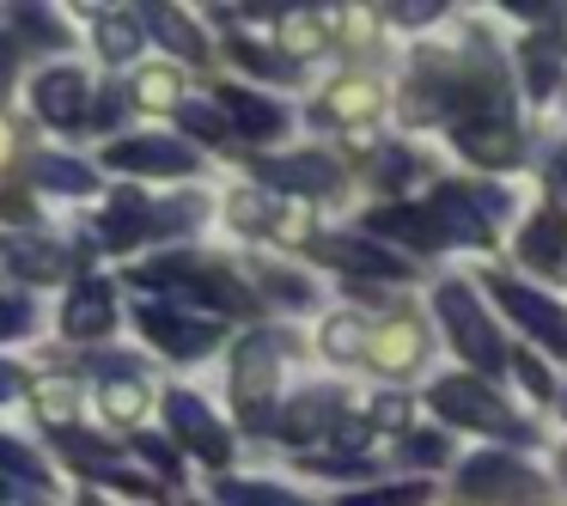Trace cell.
I'll return each instance as SVG.
<instances>
[{
  "label": "cell",
  "mask_w": 567,
  "mask_h": 506,
  "mask_svg": "<svg viewBox=\"0 0 567 506\" xmlns=\"http://www.w3.org/2000/svg\"><path fill=\"white\" fill-rule=\"evenodd\" d=\"M433 409L445 421H457V427H482V433H501V440H530L525 421L513 409H501V396L476 379H440L433 384Z\"/></svg>",
  "instance_id": "6da1fadb"
},
{
  "label": "cell",
  "mask_w": 567,
  "mask_h": 506,
  "mask_svg": "<svg viewBox=\"0 0 567 506\" xmlns=\"http://www.w3.org/2000/svg\"><path fill=\"white\" fill-rule=\"evenodd\" d=\"M440 318H445V330H452L457 354H464L470 366H488V372H501V366H506L501 335H494L488 311L476 306V293H470L464 281H445V287H440Z\"/></svg>",
  "instance_id": "7a4b0ae2"
},
{
  "label": "cell",
  "mask_w": 567,
  "mask_h": 506,
  "mask_svg": "<svg viewBox=\"0 0 567 506\" xmlns=\"http://www.w3.org/2000/svg\"><path fill=\"white\" fill-rule=\"evenodd\" d=\"M269 396H275V354L269 335H250L245 348L233 354V403L245 415V427H269Z\"/></svg>",
  "instance_id": "3957f363"
},
{
  "label": "cell",
  "mask_w": 567,
  "mask_h": 506,
  "mask_svg": "<svg viewBox=\"0 0 567 506\" xmlns=\"http://www.w3.org/2000/svg\"><path fill=\"white\" fill-rule=\"evenodd\" d=\"M464 494L470 500H494V506H530L537 500V476H530L525 464H513V457L488 452L476 457V464H464Z\"/></svg>",
  "instance_id": "277c9868"
},
{
  "label": "cell",
  "mask_w": 567,
  "mask_h": 506,
  "mask_svg": "<svg viewBox=\"0 0 567 506\" xmlns=\"http://www.w3.org/2000/svg\"><path fill=\"white\" fill-rule=\"evenodd\" d=\"M116 172H141V177H189L196 172V153L172 135H128L111 147Z\"/></svg>",
  "instance_id": "5b68a950"
},
{
  "label": "cell",
  "mask_w": 567,
  "mask_h": 506,
  "mask_svg": "<svg viewBox=\"0 0 567 506\" xmlns=\"http://www.w3.org/2000/svg\"><path fill=\"white\" fill-rule=\"evenodd\" d=\"M165 421H172L177 440H184L196 457H208V464H226V457H233V440H226V427L202 409V396L172 391V396H165Z\"/></svg>",
  "instance_id": "8992f818"
},
{
  "label": "cell",
  "mask_w": 567,
  "mask_h": 506,
  "mask_svg": "<svg viewBox=\"0 0 567 506\" xmlns=\"http://www.w3.org/2000/svg\"><path fill=\"white\" fill-rule=\"evenodd\" d=\"M135 318H141V330H147L165 354H177V360H202L214 342H220V323L184 318V311H165V306H141Z\"/></svg>",
  "instance_id": "52a82bcc"
},
{
  "label": "cell",
  "mask_w": 567,
  "mask_h": 506,
  "mask_svg": "<svg viewBox=\"0 0 567 506\" xmlns=\"http://www.w3.org/2000/svg\"><path fill=\"white\" fill-rule=\"evenodd\" d=\"M488 293L501 299V306L513 311V318L525 323L537 342H549L555 354H567V318H561V306H549L543 293H530V287H518V281H501V275L488 281Z\"/></svg>",
  "instance_id": "ba28073f"
},
{
  "label": "cell",
  "mask_w": 567,
  "mask_h": 506,
  "mask_svg": "<svg viewBox=\"0 0 567 506\" xmlns=\"http://www.w3.org/2000/svg\"><path fill=\"white\" fill-rule=\"evenodd\" d=\"M31 99H38L43 123H55V128H74L80 116H86V80H80L74 68H50V74H38V86H31Z\"/></svg>",
  "instance_id": "9c48e42d"
},
{
  "label": "cell",
  "mask_w": 567,
  "mask_h": 506,
  "mask_svg": "<svg viewBox=\"0 0 567 506\" xmlns=\"http://www.w3.org/2000/svg\"><path fill=\"white\" fill-rule=\"evenodd\" d=\"M257 177H269V184H281V189H306V196H323V189L342 184V172H336L330 159H318V153H299V159H257Z\"/></svg>",
  "instance_id": "30bf717a"
},
{
  "label": "cell",
  "mask_w": 567,
  "mask_h": 506,
  "mask_svg": "<svg viewBox=\"0 0 567 506\" xmlns=\"http://www.w3.org/2000/svg\"><path fill=\"white\" fill-rule=\"evenodd\" d=\"M427 214H433V226H440V238H470V245H488V214H482L476 196H464V189H440Z\"/></svg>",
  "instance_id": "8fae6325"
},
{
  "label": "cell",
  "mask_w": 567,
  "mask_h": 506,
  "mask_svg": "<svg viewBox=\"0 0 567 506\" xmlns=\"http://www.w3.org/2000/svg\"><path fill=\"white\" fill-rule=\"evenodd\" d=\"M111 323H116L111 287H104V281H80V287H74V299H68V311H62V330L86 342V335H104Z\"/></svg>",
  "instance_id": "7c38bea8"
},
{
  "label": "cell",
  "mask_w": 567,
  "mask_h": 506,
  "mask_svg": "<svg viewBox=\"0 0 567 506\" xmlns=\"http://www.w3.org/2000/svg\"><path fill=\"white\" fill-rule=\"evenodd\" d=\"M220 104L233 111V123L245 128L250 141H275L287 128V111L275 99H257V92H245V86H220Z\"/></svg>",
  "instance_id": "4fadbf2b"
},
{
  "label": "cell",
  "mask_w": 567,
  "mask_h": 506,
  "mask_svg": "<svg viewBox=\"0 0 567 506\" xmlns=\"http://www.w3.org/2000/svg\"><path fill=\"white\" fill-rule=\"evenodd\" d=\"M318 257L336 262V269H354V275H391V281H403V275H409V262L384 257V250L360 245V238H318Z\"/></svg>",
  "instance_id": "5bb4252c"
},
{
  "label": "cell",
  "mask_w": 567,
  "mask_h": 506,
  "mask_svg": "<svg viewBox=\"0 0 567 506\" xmlns=\"http://www.w3.org/2000/svg\"><path fill=\"white\" fill-rule=\"evenodd\" d=\"M457 147L482 165H513L518 159V135L506 123H464L457 128Z\"/></svg>",
  "instance_id": "9a60e30c"
},
{
  "label": "cell",
  "mask_w": 567,
  "mask_h": 506,
  "mask_svg": "<svg viewBox=\"0 0 567 506\" xmlns=\"http://www.w3.org/2000/svg\"><path fill=\"white\" fill-rule=\"evenodd\" d=\"M372 233H391V238H403V245H421V250L445 245L427 208H379V214H372Z\"/></svg>",
  "instance_id": "2e32d148"
},
{
  "label": "cell",
  "mask_w": 567,
  "mask_h": 506,
  "mask_svg": "<svg viewBox=\"0 0 567 506\" xmlns=\"http://www.w3.org/2000/svg\"><path fill=\"white\" fill-rule=\"evenodd\" d=\"M31 177H38L43 189H68V196H92V189H99V172H92V165L55 159V153H43V159H31Z\"/></svg>",
  "instance_id": "e0dca14e"
},
{
  "label": "cell",
  "mask_w": 567,
  "mask_h": 506,
  "mask_svg": "<svg viewBox=\"0 0 567 506\" xmlns=\"http://www.w3.org/2000/svg\"><path fill=\"white\" fill-rule=\"evenodd\" d=\"M518 257H525L530 269H543V275H567V250H561V233H555V220L525 226V238H518Z\"/></svg>",
  "instance_id": "ac0fdd59"
},
{
  "label": "cell",
  "mask_w": 567,
  "mask_h": 506,
  "mask_svg": "<svg viewBox=\"0 0 567 506\" xmlns=\"http://www.w3.org/2000/svg\"><path fill=\"white\" fill-rule=\"evenodd\" d=\"M141 233H153V202H141V196H116V202H111V214H104V238H111V245H135Z\"/></svg>",
  "instance_id": "d6986e66"
},
{
  "label": "cell",
  "mask_w": 567,
  "mask_h": 506,
  "mask_svg": "<svg viewBox=\"0 0 567 506\" xmlns=\"http://www.w3.org/2000/svg\"><path fill=\"white\" fill-rule=\"evenodd\" d=\"M372 360H379L384 372H409L421 360V330L415 323H396V330H384L379 342H372Z\"/></svg>",
  "instance_id": "ffe728a7"
},
{
  "label": "cell",
  "mask_w": 567,
  "mask_h": 506,
  "mask_svg": "<svg viewBox=\"0 0 567 506\" xmlns=\"http://www.w3.org/2000/svg\"><path fill=\"white\" fill-rule=\"evenodd\" d=\"M330 421H336V396H299L281 415V433L287 440H311V433H323Z\"/></svg>",
  "instance_id": "44dd1931"
},
{
  "label": "cell",
  "mask_w": 567,
  "mask_h": 506,
  "mask_svg": "<svg viewBox=\"0 0 567 506\" xmlns=\"http://www.w3.org/2000/svg\"><path fill=\"white\" fill-rule=\"evenodd\" d=\"M147 25H153V38L165 43V50H177L184 62H202V38L184 25V19L172 13V7H147Z\"/></svg>",
  "instance_id": "7402d4cb"
},
{
  "label": "cell",
  "mask_w": 567,
  "mask_h": 506,
  "mask_svg": "<svg viewBox=\"0 0 567 506\" xmlns=\"http://www.w3.org/2000/svg\"><path fill=\"white\" fill-rule=\"evenodd\" d=\"M99 50L111 55V62H128V55L141 50V25H135V19L104 13V19H99Z\"/></svg>",
  "instance_id": "603a6c76"
},
{
  "label": "cell",
  "mask_w": 567,
  "mask_h": 506,
  "mask_svg": "<svg viewBox=\"0 0 567 506\" xmlns=\"http://www.w3.org/2000/svg\"><path fill=\"white\" fill-rule=\"evenodd\" d=\"M13 269H19V275H31V281H62V275H68V250H55V245H31V250H19V257H13Z\"/></svg>",
  "instance_id": "cb8c5ba5"
},
{
  "label": "cell",
  "mask_w": 567,
  "mask_h": 506,
  "mask_svg": "<svg viewBox=\"0 0 567 506\" xmlns=\"http://www.w3.org/2000/svg\"><path fill=\"white\" fill-rule=\"evenodd\" d=\"M421 500H427V488H421V482H391V488L348 494V500H336V506H421Z\"/></svg>",
  "instance_id": "d4e9b609"
},
{
  "label": "cell",
  "mask_w": 567,
  "mask_h": 506,
  "mask_svg": "<svg viewBox=\"0 0 567 506\" xmlns=\"http://www.w3.org/2000/svg\"><path fill=\"white\" fill-rule=\"evenodd\" d=\"M104 409H111L116 421H135L141 409H147V391H141L135 372H128V379H111V384H104Z\"/></svg>",
  "instance_id": "484cf974"
},
{
  "label": "cell",
  "mask_w": 567,
  "mask_h": 506,
  "mask_svg": "<svg viewBox=\"0 0 567 506\" xmlns=\"http://www.w3.org/2000/svg\"><path fill=\"white\" fill-rule=\"evenodd\" d=\"M372 104H379V92H372L367 80H348V86H336V92H330L323 116H367Z\"/></svg>",
  "instance_id": "4316f807"
},
{
  "label": "cell",
  "mask_w": 567,
  "mask_h": 506,
  "mask_svg": "<svg viewBox=\"0 0 567 506\" xmlns=\"http://www.w3.org/2000/svg\"><path fill=\"white\" fill-rule=\"evenodd\" d=\"M220 500H233V506H299L287 488H262V482H226Z\"/></svg>",
  "instance_id": "83f0119b"
},
{
  "label": "cell",
  "mask_w": 567,
  "mask_h": 506,
  "mask_svg": "<svg viewBox=\"0 0 567 506\" xmlns=\"http://www.w3.org/2000/svg\"><path fill=\"white\" fill-rule=\"evenodd\" d=\"M0 469H13V476L38 482V488H43V482H50V469H43L38 457L25 452V445H13V440H0Z\"/></svg>",
  "instance_id": "f1b7e54d"
},
{
  "label": "cell",
  "mask_w": 567,
  "mask_h": 506,
  "mask_svg": "<svg viewBox=\"0 0 567 506\" xmlns=\"http://www.w3.org/2000/svg\"><path fill=\"white\" fill-rule=\"evenodd\" d=\"M238 62H245L250 74H275V80H293V74H299V62H281V55L250 50V43H238Z\"/></svg>",
  "instance_id": "f546056e"
},
{
  "label": "cell",
  "mask_w": 567,
  "mask_h": 506,
  "mask_svg": "<svg viewBox=\"0 0 567 506\" xmlns=\"http://www.w3.org/2000/svg\"><path fill=\"white\" fill-rule=\"evenodd\" d=\"M38 396H43V415H50V421H55V427H62V433H68V421H74V391H68V384H62V379H50V384H43V391H38Z\"/></svg>",
  "instance_id": "4dcf8cb0"
},
{
  "label": "cell",
  "mask_w": 567,
  "mask_h": 506,
  "mask_svg": "<svg viewBox=\"0 0 567 506\" xmlns=\"http://www.w3.org/2000/svg\"><path fill=\"white\" fill-rule=\"evenodd\" d=\"M177 123H184L189 135H202V141H220V128H226L208 104H177Z\"/></svg>",
  "instance_id": "1f68e13d"
},
{
  "label": "cell",
  "mask_w": 567,
  "mask_h": 506,
  "mask_svg": "<svg viewBox=\"0 0 567 506\" xmlns=\"http://www.w3.org/2000/svg\"><path fill=\"white\" fill-rule=\"evenodd\" d=\"M31 330V299H0V342Z\"/></svg>",
  "instance_id": "d6a6232c"
},
{
  "label": "cell",
  "mask_w": 567,
  "mask_h": 506,
  "mask_svg": "<svg viewBox=\"0 0 567 506\" xmlns=\"http://www.w3.org/2000/svg\"><path fill=\"white\" fill-rule=\"evenodd\" d=\"M323 348H330V354H336V360H348V354H354V348H360V323H348V318H336V323H330V330H323Z\"/></svg>",
  "instance_id": "836d02e7"
},
{
  "label": "cell",
  "mask_w": 567,
  "mask_h": 506,
  "mask_svg": "<svg viewBox=\"0 0 567 506\" xmlns=\"http://www.w3.org/2000/svg\"><path fill=\"white\" fill-rule=\"evenodd\" d=\"M19 31H31L38 43H62V25H50V19H43V7H25V13H19Z\"/></svg>",
  "instance_id": "e575fe53"
},
{
  "label": "cell",
  "mask_w": 567,
  "mask_h": 506,
  "mask_svg": "<svg viewBox=\"0 0 567 506\" xmlns=\"http://www.w3.org/2000/svg\"><path fill=\"white\" fill-rule=\"evenodd\" d=\"M409 457H415V464H445V440L440 433H415V440H409Z\"/></svg>",
  "instance_id": "d590c367"
},
{
  "label": "cell",
  "mask_w": 567,
  "mask_h": 506,
  "mask_svg": "<svg viewBox=\"0 0 567 506\" xmlns=\"http://www.w3.org/2000/svg\"><path fill=\"white\" fill-rule=\"evenodd\" d=\"M135 452H141V457H147V464H153V469H165V476H172V482H177V457H172V445H159V440H141V445H135Z\"/></svg>",
  "instance_id": "8d00e7d4"
},
{
  "label": "cell",
  "mask_w": 567,
  "mask_h": 506,
  "mask_svg": "<svg viewBox=\"0 0 567 506\" xmlns=\"http://www.w3.org/2000/svg\"><path fill=\"white\" fill-rule=\"evenodd\" d=\"M372 421H379V427H403V421H409L403 396H379V409H372Z\"/></svg>",
  "instance_id": "74e56055"
},
{
  "label": "cell",
  "mask_w": 567,
  "mask_h": 506,
  "mask_svg": "<svg viewBox=\"0 0 567 506\" xmlns=\"http://www.w3.org/2000/svg\"><path fill=\"white\" fill-rule=\"evenodd\" d=\"M506 360H518V379H525V384H530V391H537V396L549 391V372H543L537 360H525V354H506Z\"/></svg>",
  "instance_id": "f35d334b"
},
{
  "label": "cell",
  "mask_w": 567,
  "mask_h": 506,
  "mask_svg": "<svg viewBox=\"0 0 567 506\" xmlns=\"http://www.w3.org/2000/svg\"><path fill=\"white\" fill-rule=\"evenodd\" d=\"M269 293H281V299H306V281H299V275L269 269Z\"/></svg>",
  "instance_id": "ab89813d"
},
{
  "label": "cell",
  "mask_w": 567,
  "mask_h": 506,
  "mask_svg": "<svg viewBox=\"0 0 567 506\" xmlns=\"http://www.w3.org/2000/svg\"><path fill=\"white\" fill-rule=\"evenodd\" d=\"M141 99H147V104H165V99H172V80H165V74H147V80H141Z\"/></svg>",
  "instance_id": "60d3db41"
},
{
  "label": "cell",
  "mask_w": 567,
  "mask_h": 506,
  "mask_svg": "<svg viewBox=\"0 0 567 506\" xmlns=\"http://www.w3.org/2000/svg\"><path fill=\"white\" fill-rule=\"evenodd\" d=\"M116 116H123V92H104V99H99V116H92V123H99V128H111Z\"/></svg>",
  "instance_id": "b9f144b4"
},
{
  "label": "cell",
  "mask_w": 567,
  "mask_h": 506,
  "mask_svg": "<svg viewBox=\"0 0 567 506\" xmlns=\"http://www.w3.org/2000/svg\"><path fill=\"white\" fill-rule=\"evenodd\" d=\"M391 13L403 19V25H421V19H433V13H440V7H391Z\"/></svg>",
  "instance_id": "7bdbcfd3"
},
{
  "label": "cell",
  "mask_w": 567,
  "mask_h": 506,
  "mask_svg": "<svg viewBox=\"0 0 567 506\" xmlns=\"http://www.w3.org/2000/svg\"><path fill=\"white\" fill-rule=\"evenodd\" d=\"M13 391H25V379H19L13 366H0V403H7V396H13Z\"/></svg>",
  "instance_id": "ee69618b"
},
{
  "label": "cell",
  "mask_w": 567,
  "mask_h": 506,
  "mask_svg": "<svg viewBox=\"0 0 567 506\" xmlns=\"http://www.w3.org/2000/svg\"><path fill=\"white\" fill-rule=\"evenodd\" d=\"M7 80H13V50L0 43V99H7Z\"/></svg>",
  "instance_id": "f6af8a7d"
},
{
  "label": "cell",
  "mask_w": 567,
  "mask_h": 506,
  "mask_svg": "<svg viewBox=\"0 0 567 506\" xmlns=\"http://www.w3.org/2000/svg\"><path fill=\"white\" fill-rule=\"evenodd\" d=\"M0 500H7V488H0Z\"/></svg>",
  "instance_id": "bcb514c9"
}]
</instances>
